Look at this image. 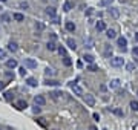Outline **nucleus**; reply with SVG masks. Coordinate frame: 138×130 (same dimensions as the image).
<instances>
[{"mask_svg":"<svg viewBox=\"0 0 138 130\" xmlns=\"http://www.w3.org/2000/svg\"><path fill=\"white\" fill-rule=\"evenodd\" d=\"M89 130H97V127H94V126H92V127H91Z\"/></svg>","mask_w":138,"mask_h":130,"instance_id":"8fccbe9b","label":"nucleus"},{"mask_svg":"<svg viewBox=\"0 0 138 130\" xmlns=\"http://www.w3.org/2000/svg\"><path fill=\"white\" fill-rule=\"evenodd\" d=\"M12 18H14L15 21H23V20H25V15L20 14V12H15V14L12 15Z\"/></svg>","mask_w":138,"mask_h":130,"instance_id":"dca6fc26","label":"nucleus"},{"mask_svg":"<svg viewBox=\"0 0 138 130\" xmlns=\"http://www.w3.org/2000/svg\"><path fill=\"white\" fill-rule=\"evenodd\" d=\"M46 14L54 18V17H55V8H54V6H48V8H46Z\"/></svg>","mask_w":138,"mask_h":130,"instance_id":"ddd939ff","label":"nucleus"},{"mask_svg":"<svg viewBox=\"0 0 138 130\" xmlns=\"http://www.w3.org/2000/svg\"><path fill=\"white\" fill-rule=\"evenodd\" d=\"M66 44H68L72 51L77 49V43H75V40H72V38H68V40H66Z\"/></svg>","mask_w":138,"mask_h":130,"instance_id":"f8f14e48","label":"nucleus"},{"mask_svg":"<svg viewBox=\"0 0 138 130\" xmlns=\"http://www.w3.org/2000/svg\"><path fill=\"white\" fill-rule=\"evenodd\" d=\"M5 98H6V101H11V98H12V93H11V92H6V93H5Z\"/></svg>","mask_w":138,"mask_h":130,"instance_id":"c9c22d12","label":"nucleus"},{"mask_svg":"<svg viewBox=\"0 0 138 130\" xmlns=\"http://www.w3.org/2000/svg\"><path fill=\"white\" fill-rule=\"evenodd\" d=\"M77 67H78V69H80V67H83V63H81V61H78V63H77Z\"/></svg>","mask_w":138,"mask_h":130,"instance_id":"49530a36","label":"nucleus"},{"mask_svg":"<svg viewBox=\"0 0 138 130\" xmlns=\"http://www.w3.org/2000/svg\"><path fill=\"white\" fill-rule=\"evenodd\" d=\"M34 103H35L37 106H40V107H41V106H45V104H46V100H45V97H43V95H35V97H34Z\"/></svg>","mask_w":138,"mask_h":130,"instance_id":"39448f33","label":"nucleus"},{"mask_svg":"<svg viewBox=\"0 0 138 130\" xmlns=\"http://www.w3.org/2000/svg\"><path fill=\"white\" fill-rule=\"evenodd\" d=\"M114 113H115V115H117V116H123V115H124V113H123V110H121V109H114Z\"/></svg>","mask_w":138,"mask_h":130,"instance_id":"7c9ffc66","label":"nucleus"},{"mask_svg":"<svg viewBox=\"0 0 138 130\" xmlns=\"http://www.w3.org/2000/svg\"><path fill=\"white\" fill-rule=\"evenodd\" d=\"M88 70H91V72H97V70H98V66L94 64V63H91V64L88 66Z\"/></svg>","mask_w":138,"mask_h":130,"instance_id":"393cba45","label":"nucleus"},{"mask_svg":"<svg viewBox=\"0 0 138 130\" xmlns=\"http://www.w3.org/2000/svg\"><path fill=\"white\" fill-rule=\"evenodd\" d=\"M111 14H112V15H114V17H115V18H117V17H118V11H117V9H115V8H111Z\"/></svg>","mask_w":138,"mask_h":130,"instance_id":"473e14b6","label":"nucleus"},{"mask_svg":"<svg viewBox=\"0 0 138 130\" xmlns=\"http://www.w3.org/2000/svg\"><path fill=\"white\" fill-rule=\"evenodd\" d=\"M20 8H22V9H26V8H29L28 2H20Z\"/></svg>","mask_w":138,"mask_h":130,"instance_id":"2f4dec72","label":"nucleus"},{"mask_svg":"<svg viewBox=\"0 0 138 130\" xmlns=\"http://www.w3.org/2000/svg\"><path fill=\"white\" fill-rule=\"evenodd\" d=\"M65 28H66V31H69V32H74V31H75V25H74L72 21H66Z\"/></svg>","mask_w":138,"mask_h":130,"instance_id":"4468645a","label":"nucleus"},{"mask_svg":"<svg viewBox=\"0 0 138 130\" xmlns=\"http://www.w3.org/2000/svg\"><path fill=\"white\" fill-rule=\"evenodd\" d=\"M45 75H46V77H52V75H55V70L51 69V67H46V69H45Z\"/></svg>","mask_w":138,"mask_h":130,"instance_id":"4be33fe9","label":"nucleus"},{"mask_svg":"<svg viewBox=\"0 0 138 130\" xmlns=\"http://www.w3.org/2000/svg\"><path fill=\"white\" fill-rule=\"evenodd\" d=\"M55 38H57V34H51V40H54V41H55Z\"/></svg>","mask_w":138,"mask_h":130,"instance_id":"a18cd8bd","label":"nucleus"},{"mask_svg":"<svg viewBox=\"0 0 138 130\" xmlns=\"http://www.w3.org/2000/svg\"><path fill=\"white\" fill-rule=\"evenodd\" d=\"M63 64H65V66H71V64H72V60H71L68 55H65V57H63Z\"/></svg>","mask_w":138,"mask_h":130,"instance_id":"5701e85b","label":"nucleus"},{"mask_svg":"<svg viewBox=\"0 0 138 130\" xmlns=\"http://www.w3.org/2000/svg\"><path fill=\"white\" fill-rule=\"evenodd\" d=\"M84 101H86V104L89 106V107H94L95 106V98H94V95H84Z\"/></svg>","mask_w":138,"mask_h":130,"instance_id":"423d86ee","label":"nucleus"},{"mask_svg":"<svg viewBox=\"0 0 138 130\" xmlns=\"http://www.w3.org/2000/svg\"><path fill=\"white\" fill-rule=\"evenodd\" d=\"M111 54H112V48L108 46V48H106V55H111Z\"/></svg>","mask_w":138,"mask_h":130,"instance_id":"58836bf2","label":"nucleus"},{"mask_svg":"<svg viewBox=\"0 0 138 130\" xmlns=\"http://www.w3.org/2000/svg\"><path fill=\"white\" fill-rule=\"evenodd\" d=\"M0 2H3V3H5V2H8V0H0Z\"/></svg>","mask_w":138,"mask_h":130,"instance_id":"3c124183","label":"nucleus"},{"mask_svg":"<svg viewBox=\"0 0 138 130\" xmlns=\"http://www.w3.org/2000/svg\"><path fill=\"white\" fill-rule=\"evenodd\" d=\"M71 9H72V3H71V2H66V3L63 5V11H65V12H69Z\"/></svg>","mask_w":138,"mask_h":130,"instance_id":"412c9836","label":"nucleus"},{"mask_svg":"<svg viewBox=\"0 0 138 130\" xmlns=\"http://www.w3.org/2000/svg\"><path fill=\"white\" fill-rule=\"evenodd\" d=\"M117 43H118V46L123 49V51H126V46H128V40L124 38V37H120L118 40H117Z\"/></svg>","mask_w":138,"mask_h":130,"instance_id":"0eeeda50","label":"nucleus"},{"mask_svg":"<svg viewBox=\"0 0 138 130\" xmlns=\"http://www.w3.org/2000/svg\"><path fill=\"white\" fill-rule=\"evenodd\" d=\"M37 123H38V124H40L41 127H46V123L43 121V118H38V120H37Z\"/></svg>","mask_w":138,"mask_h":130,"instance_id":"e433bc0d","label":"nucleus"},{"mask_svg":"<svg viewBox=\"0 0 138 130\" xmlns=\"http://www.w3.org/2000/svg\"><path fill=\"white\" fill-rule=\"evenodd\" d=\"M54 23H60V18H58V17H57V15H55V17H54Z\"/></svg>","mask_w":138,"mask_h":130,"instance_id":"c03bdc74","label":"nucleus"},{"mask_svg":"<svg viewBox=\"0 0 138 130\" xmlns=\"http://www.w3.org/2000/svg\"><path fill=\"white\" fill-rule=\"evenodd\" d=\"M137 95H138V90H137Z\"/></svg>","mask_w":138,"mask_h":130,"instance_id":"603ef678","label":"nucleus"},{"mask_svg":"<svg viewBox=\"0 0 138 130\" xmlns=\"http://www.w3.org/2000/svg\"><path fill=\"white\" fill-rule=\"evenodd\" d=\"M132 52H134V55H137L138 57V46H135V48L132 49Z\"/></svg>","mask_w":138,"mask_h":130,"instance_id":"ea45409f","label":"nucleus"},{"mask_svg":"<svg viewBox=\"0 0 138 130\" xmlns=\"http://www.w3.org/2000/svg\"><path fill=\"white\" fill-rule=\"evenodd\" d=\"M135 41H138V32L135 34Z\"/></svg>","mask_w":138,"mask_h":130,"instance_id":"09e8293b","label":"nucleus"},{"mask_svg":"<svg viewBox=\"0 0 138 130\" xmlns=\"http://www.w3.org/2000/svg\"><path fill=\"white\" fill-rule=\"evenodd\" d=\"M3 58H6V51L0 49V60H3Z\"/></svg>","mask_w":138,"mask_h":130,"instance_id":"72a5a7b5","label":"nucleus"},{"mask_svg":"<svg viewBox=\"0 0 138 130\" xmlns=\"http://www.w3.org/2000/svg\"><path fill=\"white\" fill-rule=\"evenodd\" d=\"M69 86H71V90L74 92V95H77V97H83V89H81L75 81H71Z\"/></svg>","mask_w":138,"mask_h":130,"instance_id":"f257e3e1","label":"nucleus"},{"mask_svg":"<svg viewBox=\"0 0 138 130\" xmlns=\"http://www.w3.org/2000/svg\"><path fill=\"white\" fill-rule=\"evenodd\" d=\"M46 48H48L49 51H57V44H55V41H54V40H51V41H48V44H46Z\"/></svg>","mask_w":138,"mask_h":130,"instance_id":"f3484780","label":"nucleus"},{"mask_svg":"<svg viewBox=\"0 0 138 130\" xmlns=\"http://www.w3.org/2000/svg\"><path fill=\"white\" fill-rule=\"evenodd\" d=\"M35 28H37L38 31H41V29H43L45 26H43V23H40V21H37V25H35Z\"/></svg>","mask_w":138,"mask_h":130,"instance_id":"4c0bfd02","label":"nucleus"},{"mask_svg":"<svg viewBox=\"0 0 138 130\" xmlns=\"http://www.w3.org/2000/svg\"><path fill=\"white\" fill-rule=\"evenodd\" d=\"M84 44H86V48H94V41H92L91 38H88V40L84 41Z\"/></svg>","mask_w":138,"mask_h":130,"instance_id":"c756f323","label":"nucleus"},{"mask_svg":"<svg viewBox=\"0 0 138 130\" xmlns=\"http://www.w3.org/2000/svg\"><path fill=\"white\" fill-rule=\"evenodd\" d=\"M2 89H5V83H0V90Z\"/></svg>","mask_w":138,"mask_h":130,"instance_id":"de8ad7c7","label":"nucleus"},{"mask_svg":"<svg viewBox=\"0 0 138 130\" xmlns=\"http://www.w3.org/2000/svg\"><path fill=\"white\" fill-rule=\"evenodd\" d=\"M26 83H28L31 87H35V86H37V80H35V78H28Z\"/></svg>","mask_w":138,"mask_h":130,"instance_id":"b1692460","label":"nucleus"},{"mask_svg":"<svg viewBox=\"0 0 138 130\" xmlns=\"http://www.w3.org/2000/svg\"><path fill=\"white\" fill-rule=\"evenodd\" d=\"M95 28H97V31H98V32H101V31H106V23L100 20V21H97Z\"/></svg>","mask_w":138,"mask_h":130,"instance_id":"9d476101","label":"nucleus"},{"mask_svg":"<svg viewBox=\"0 0 138 130\" xmlns=\"http://www.w3.org/2000/svg\"><path fill=\"white\" fill-rule=\"evenodd\" d=\"M25 67L26 69H37V61L34 58H25Z\"/></svg>","mask_w":138,"mask_h":130,"instance_id":"7ed1b4c3","label":"nucleus"},{"mask_svg":"<svg viewBox=\"0 0 138 130\" xmlns=\"http://www.w3.org/2000/svg\"><path fill=\"white\" fill-rule=\"evenodd\" d=\"M106 35H108V38H115L117 37V32L114 29H106Z\"/></svg>","mask_w":138,"mask_h":130,"instance_id":"a211bd4d","label":"nucleus"},{"mask_svg":"<svg viewBox=\"0 0 138 130\" xmlns=\"http://www.w3.org/2000/svg\"><path fill=\"white\" fill-rule=\"evenodd\" d=\"M0 18H2L3 21H6V23H8V21H11V15H9V14H2V17H0Z\"/></svg>","mask_w":138,"mask_h":130,"instance_id":"a878e982","label":"nucleus"},{"mask_svg":"<svg viewBox=\"0 0 138 130\" xmlns=\"http://www.w3.org/2000/svg\"><path fill=\"white\" fill-rule=\"evenodd\" d=\"M131 107H132V110L138 112V101H131Z\"/></svg>","mask_w":138,"mask_h":130,"instance_id":"c85d7f7f","label":"nucleus"},{"mask_svg":"<svg viewBox=\"0 0 138 130\" xmlns=\"http://www.w3.org/2000/svg\"><path fill=\"white\" fill-rule=\"evenodd\" d=\"M83 60H84L86 63H89V64H91V63H94V57H92L91 54H84V57H83Z\"/></svg>","mask_w":138,"mask_h":130,"instance_id":"6ab92c4d","label":"nucleus"},{"mask_svg":"<svg viewBox=\"0 0 138 130\" xmlns=\"http://www.w3.org/2000/svg\"><path fill=\"white\" fill-rule=\"evenodd\" d=\"M134 67H135V66H134L132 63H131V64H128V70H134Z\"/></svg>","mask_w":138,"mask_h":130,"instance_id":"79ce46f5","label":"nucleus"},{"mask_svg":"<svg viewBox=\"0 0 138 130\" xmlns=\"http://www.w3.org/2000/svg\"><path fill=\"white\" fill-rule=\"evenodd\" d=\"M92 12H94V9H92V8H89V9L86 11V14H88V15H92Z\"/></svg>","mask_w":138,"mask_h":130,"instance_id":"a19ab883","label":"nucleus"},{"mask_svg":"<svg viewBox=\"0 0 138 130\" xmlns=\"http://www.w3.org/2000/svg\"><path fill=\"white\" fill-rule=\"evenodd\" d=\"M6 67H8V69H14V67H17V60H14V58L6 60Z\"/></svg>","mask_w":138,"mask_h":130,"instance_id":"1a4fd4ad","label":"nucleus"},{"mask_svg":"<svg viewBox=\"0 0 138 130\" xmlns=\"http://www.w3.org/2000/svg\"><path fill=\"white\" fill-rule=\"evenodd\" d=\"M45 84H46V86H58L60 81H57V80H46Z\"/></svg>","mask_w":138,"mask_h":130,"instance_id":"aec40b11","label":"nucleus"},{"mask_svg":"<svg viewBox=\"0 0 138 130\" xmlns=\"http://www.w3.org/2000/svg\"><path fill=\"white\" fill-rule=\"evenodd\" d=\"M18 70H20V75H22V77H25V74H26V67H25V66H22Z\"/></svg>","mask_w":138,"mask_h":130,"instance_id":"f704fd0d","label":"nucleus"},{"mask_svg":"<svg viewBox=\"0 0 138 130\" xmlns=\"http://www.w3.org/2000/svg\"><path fill=\"white\" fill-rule=\"evenodd\" d=\"M8 49H9L11 52H17V51H18V44L14 43V41H11V43L8 44Z\"/></svg>","mask_w":138,"mask_h":130,"instance_id":"2eb2a0df","label":"nucleus"},{"mask_svg":"<svg viewBox=\"0 0 138 130\" xmlns=\"http://www.w3.org/2000/svg\"><path fill=\"white\" fill-rule=\"evenodd\" d=\"M57 51H58V54H60V55H63V57L66 55V49H65L63 46H57Z\"/></svg>","mask_w":138,"mask_h":130,"instance_id":"bb28decb","label":"nucleus"},{"mask_svg":"<svg viewBox=\"0 0 138 130\" xmlns=\"http://www.w3.org/2000/svg\"><path fill=\"white\" fill-rule=\"evenodd\" d=\"M92 116H94V120H95V121H98V120H100V116H98V113H94Z\"/></svg>","mask_w":138,"mask_h":130,"instance_id":"37998d69","label":"nucleus"},{"mask_svg":"<svg viewBox=\"0 0 138 130\" xmlns=\"http://www.w3.org/2000/svg\"><path fill=\"white\" fill-rule=\"evenodd\" d=\"M51 98L55 101H61V100H65V93L61 90H54V92H51Z\"/></svg>","mask_w":138,"mask_h":130,"instance_id":"20e7f679","label":"nucleus"},{"mask_svg":"<svg viewBox=\"0 0 138 130\" xmlns=\"http://www.w3.org/2000/svg\"><path fill=\"white\" fill-rule=\"evenodd\" d=\"M120 83H121V81H120L118 78H115V80H112V81L109 83V87H111V89H118V87H120Z\"/></svg>","mask_w":138,"mask_h":130,"instance_id":"9b49d317","label":"nucleus"},{"mask_svg":"<svg viewBox=\"0 0 138 130\" xmlns=\"http://www.w3.org/2000/svg\"><path fill=\"white\" fill-rule=\"evenodd\" d=\"M0 130H2V129H0Z\"/></svg>","mask_w":138,"mask_h":130,"instance_id":"864d4df0","label":"nucleus"},{"mask_svg":"<svg viewBox=\"0 0 138 130\" xmlns=\"http://www.w3.org/2000/svg\"><path fill=\"white\" fill-rule=\"evenodd\" d=\"M15 107H17L18 110H23V109H26V107H28V103H26L25 100H18V101L15 103Z\"/></svg>","mask_w":138,"mask_h":130,"instance_id":"6e6552de","label":"nucleus"},{"mask_svg":"<svg viewBox=\"0 0 138 130\" xmlns=\"http://www.w3.org/2000/svg\"><path fill=\"white\" fill-rule=\"evenodd\" d=\"M124 64V58L123 57H112L111 58V66L114 67H121Z\"/></svg>","mask_w":138,"mask_h":130,"instance_id":"f03ea898","label":"nucleus"},{"mask_svg":"<svg viewBox=\"0 0 138 130\" xmlns=\"http://www.w3.org/2000/svg\"><path fill=\"white\" fill-rule=\"evenodd\" d=\"M40 112H41V107H40V106H37V104H35V107H34V109H32V113H34V115H38V113H40Z\"/></svg>","mask_w":138,"mask_h":130,"instance_id":"cd10ccee","label":"nucleus"}]
</instances>
